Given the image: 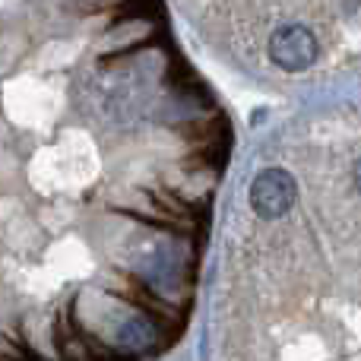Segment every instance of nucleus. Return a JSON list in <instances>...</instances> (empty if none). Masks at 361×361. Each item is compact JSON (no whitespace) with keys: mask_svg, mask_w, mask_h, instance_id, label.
Listing matches in <instances>:
<instances>
[{"mask_svg":"<svg viewBox=\"0 0 361 361\" xmlns=\"http://www.w3.org/2000/svg\"><path fill=\"white\" fill-rule=\"evenodd\" d=\"M108 292H111L114 298H121L124 305H130L133 311L146 314L152 324L171 330L175 336L184 330V320H187L184 305H178V301H171V298H162V295H159L156 288L143 279V276L127 273V269H118V273L108 279Z\"/></svg>","mask_w":361,"mask_h":361,"instance_id":"nucleus-1","label":"nucleus"},{"mask_svg":"<svg viewBox=\"0 0 361 361\" xmlns=\"http://www.w3.org/2000/svg\"><path fill=\"white\" fill-rule=\"evenodd\" d=\"M295 203V180L282 169H267L254 178L250 184V206L260 219L273 222V219L286 216Z\"/></svg>","mask_w":361,"mask_h":361,"instance_id":"nucleus-2","label":"nucleus"},{"mask_svg":"<svg viewBox=\"0 0 361 361\" xmlns=\"http://www.w3.org/2000/svg\"><path fill=\"white\" fill-rule=\"evenodd\" d=\"M269 57L282 70H307L317 61V38L305 25H282L269 42Z\"/></svg>","mask_w":361,"mask_h":361,"instance_id":"nucleus-3","label":"nucleus"},{"mask_svg":"<svg viewBox=\"0 0 361 361\" xmlns=\"http://www.w3.org/2000/svg\"><path fill=\"white\" fill-rule=\"evenodd\" d=\"M355 187H358V190H361V162L355 165Z\"/></svg>","mask_w":361,"mask_h":361,"instance_id":"nucleus-4","label":"nucleus"},{"mask_svg":"<svg viewBox=\"0 0 361 361\" xmlns=\"http://www.w3.org/2000/svg\"><path fill=\"white\" fill-rule=\"evenodd\" d=\"M0 361H16V358H4V355H0Z\"/></svg>","mask_w":361,"mask_h":361,"instance_id":"nucleus-5","label":"nucleus"}]
</instances>
